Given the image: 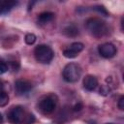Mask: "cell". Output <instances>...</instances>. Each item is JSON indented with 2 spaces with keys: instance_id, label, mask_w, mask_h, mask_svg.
Instances as JSON below:
<instances>
[{
  "instance_id": "cell-1",
  "label": "cell",
  "mask_w": 124,
  "mask_h": 124,
  "mask_svg": "<svg viewBox=\"0 0 124 124\" xmlns=\"http://www.w3.org/2000/svg\"><path fill=\"white\" fill-rule=\"evenodd\" d=\"M8 119L11 124H33L36 121L34 114L21 106L12 108L8 112Z\"/></svg>"
},
{
  "instance_id": "cell-2",
  "label": "cell",
  "mask_w": 124,
  "mask_h": 124,
  "mask_svg": "<svg viewBox=\"0 0 124 124\" xmlns=\"http://www.w3.org/2000/svg\"><path fill=\"white\" fill-rule=\"evenodd\" d=\"M85 26H86V29L88 30V32L96 38H101L108 33V24L98 17L88 18L85 22Z\"/></svg>"
},
{
  "instance_id": "cell-3",
  "label": "cell",
  "mask_w": 124,
  "mask_h": 124,
  "mask_svg": "<svg viewBox=\"0 0 124 124\" xmlns=\"http://www.w3.org/2000/svg\"><path fill=\"white\" fill-rule=\"evenodd\" d=\"M81 76V68L77 63H68L62 72V77L65 81L73 83L79 79Z\"/></svg>"
},
{
  "instance_id": "cell-4",
  "label": "cell",
  "mask_w": 124,
  "mask_h": 124,
  "mask_svg": "<svg viewBox=\"0 0 124 124\" xmlns=\"http://www.w3.org/2000/svg\"><path fill=\"white\" fill-rule=\"evenodd\" d=\"M34 55L38 62L42 64H48L53 59L54 53L52 48L47 45H39L34 49Z\"/></svg>"
},
{
  "instance_id": "cell-5",
  "label": "cell",
  "mask_w": 124,
  "mask_h": 124,
  "mask_svg": "<svg viewBox=\"0 0 124 124\" xmlns=\"http://www.w3.org/2000/svg\"><path fill=\"white\" fill-rule=\"evenodd\" d=\"M56 108V100L53 96H46L39 101L38 109L43 114H49L54 111Z\"/></svg>"
},
{
  "instance_id": "cell-6",
  "label": "cell",
  "mask_w": 124,
  "mask_h": 124,
  "mask_svg": "<svg viewBox=\"0 0 124 124\" xmlns=\"http://www.w3.org/2000/svg\"><path fill=\"white\" fill-rule=\"evenodd\" d=\"M99 54L104 58H111L116 54V47L111 43H104L98 46Z\"/></svg>"
},
{
  "instance_id": "cell-7",
  "label": "cell",
  "mask_w": 124,
  "mask_h": 124,
  "mask_svg": "<svg viewBox=\"0 0 124 124\" xmlns=\"http://www.w3.org/2000/svg\"><path fill=\"white\" fill-rule=\"evenodd\" d=\"M84 48V46L82 43L79 42H76L70 45L69 47L65 48L63 50V55L66 58H74L76 56H78V54Z\"/></svg>"
},
{
  "instance_id": "cell-8",
  "label": "cell",
  "mask_w": 124,
  "mask_h": 124,
  "mask_svg": "<svg viewBox=\"0 0 124 124\" xmlns=\"http://www.w3.org/2000/svg\"><path fill=\"white\" fill-rule=\"evenodd\" d=\"M32 87V83L26 79H17L15 82V90L18 95L27 94Z\"/></svg>"
},
{
  "instance_id": "cell-9",
  "label": "cell",
  "mask_w": 124,
  "mask_h": 124,
  "mask_svg": "<svg viewBox=\"0 0 124 124\" xmlns=\"http://www.w3.org/2000/svg\"><path fill=\"white\" fill-rule=\"evenodd\" d=\"M98 86V79L93 75H87L83 78V87L87 91H93Z\"/></svg>"
},
{
  "instance_id": "cell-10",
  "label": "cell",
  "mask_w": 124,
  "mask_h": 124,
  "mask_svg": "<svg viewBox=\"0 0 124 124\" xmlns=\"http://www.w3.org/2000/svg\"><path fill=\"white\" fill-rule=\"evenodd\" d=\"M17 5L16 1L12 0H0V16L5 15L8 12H10L13 8H15Z\"/></svg>"
},
{
  "instance_id": "cell-11",
  "label": "cell",
  "mask_w": 124,
  "mask_h": 124,
  "mask_svg": "<svg viewBox=\"0 0 124 124\" xmlns=\"http://www.w3.org/2000/svg\"><path fill=\"white\" fill-rule=\"evenodd\" d=\"M54 18V14L51 12H44L41 13L38 16V24L40 25H46L49 23Z\"/></svg>"
},
{
  "instance_id": "cell-12",
  "label": "cell",
  "mask_w": 124,
  "mask_h": 124,
  "mask_svg": "<svg viewBox=\"0 0 124 124\" xmlns=\"http://www.w3.org/2000/svg\"><path fill=\"white\" fill-rule=\"evenodd\" d=\"M63 33L68 37H76L78 35V28L76 24L70 23L63 29Z\"/></svg>"
},
{
  "instance_id": "cell-13",
  "label": "cell",
  "mask_w": 124,
  "mask_h": 124,
  "mask_svg": "<svg viewBox=\"0 0 124 124\" xmlns=\"http://www.w3.org/2000/svg\"><path fill=\"white\" fill-rule=\"evenodd\" d=\"M9 99H10L9 98V95L5 91L0 92V108L7 106L8 103H9Z\"/></svg>"
},
{
  "instance_id": "cell-14",
  "label": "cell",
  "mask_w": 124,
  "mask_h": 124,
  "mask_svg": "<svg viewBox=\"0 0 124 124\" xmlns=\"http://www.w3.org/2000/svg\"><path fill=\"white\" fill-rule=\"evenodd\" d=\"M36 36L33 34V33H28L25 35V38H24V41L27 45H33L35 42H36Z\"/></svg>"
},
{
  "instance_id": "cell-15",
  "label": "cell",
  "mask_w": 124,
  "mask_h": 124,
  "mask_svg": "<svg viewBox=\"0 0 124 124\" xmlns=\"http://www.w3.org/2000/svg\"><path fill=\"white\" fill-rule=\"evenodd\" d=\"M9 70V65L3 60H0V75L6 73Z\"/></svg>"
},
{
  "instance_id": "cell-16",
  "label": "cell",
  "mask_w": 124,
  "mask_h": 124,
  "mask_svg": "<svg viewBox=\"0 0 124 124\" xmlns=\"http://www.w3.org/2000/svg\"><path fill=\"white\" fill-rule=\"evenodd\" d=\"M93 9H94L95 11H97L98 13H100L101 15H104V16H108V11H107V10H106V8H105V7H103V6H95Z\"/></svg>"
},
{
  "instance_id": "cell-17",
  "label": "cell",
  "mask_w": 124,
  "mask_h": 124,
  "mask_svg": "<svg viewBox=\"0 0 124 124\" xmlns=\"http://www.w3.org/2000/svg\"><path fill=\"white\" fill-rule=\"evenodd\" d=\"M109 92V86L108 85H103L100 89V94L102 95H108Z\"/></svg>"
},
{
  "instance_id": "cell-18",
  "label": "cell",
  "mask_w": 124,
  "mask_h": 124,
  "mask_svg": "<svg viewBox=\"0 0 124 124\" xmlns=\"http://www.w3.org/2000/svg\"><path fill=\"white\" fill-rule=\"evenodd\" d=\"M10 66H11V68H12V70L13 71H17L18 70V68H19V64H18V62H16V61H12V62H10ZM9 66V67H10Z\"/></svg>"
},
{
  "instance_id": "cell-19",
  "label": "cell",
  "mask_w": 124,
  "mask_h": 124,
  "mask_svg": "<svg viewBox=\"0 0 124 124\" xmlns=\"http://www.w3.org/2000/svg\"><path fill=\"white\" fill-rule=\"evenodd\" d=\"M117 106H118V108H119L120 110H123V109H124V96H121V97L119 98Z\"/></svg>"
},
{
  "instance_id": "cell-20",
  "label": "cell",
  "mask_w": 124,
  "mask_h": 124,
  "mask_svg": "<svg viewBox=\"0 0 124 124\" xmlns=\"http://www.w3.org/2000/svg\"><path fill=\"white\" fill-rule=\"evenodd\" d=\"M74 110L75 111H78V110H80L81 108H82V105L80 104V103H78V104H76L75 106H74Z\"/></svg>"
},
{
  "instance_id": "cell-21",
  "label": "cell",
  "mask_w": 124,
  "mask_h": 124,
  "mask_svg": "<svg viewBox=\"0 0 124 124\" xmlns=\"http://www.w3.org/2000/svg\"><path fill=\"white\" fill-rule=\"evenodd\" d=\"M4 91V85H3V82L0 81V92Z\"/></svg>"
},
{
  "instance_id": "cell-22",
  "label": "cell",
  "mask_w": 124,
  "mask_h": 124,
  "mask_svg": "<svg viewBox=\"0 0 124 124\" xmlns=\"http://www.w3.org/2000/svg\"><path fill=\"white\" fill-rule=\"evenodd\" d=\"M0 124H3V116L1 113H0Z\"/></svg>"
},
{
  "instance_id": "cell-23",
  "label": "cell",
  "mask_w": 124,
  "mask_h": 124,
  "mask_svg": "<svg viewBox=\"0 0 124 124\" xmlns=\"http://www.w3.org/2000/svg\"><path fill=\"white\" fill-rule=\"evenodd\" d=\"M106 124H113V123H106Z\"/></svg>"
}]
</instances>
